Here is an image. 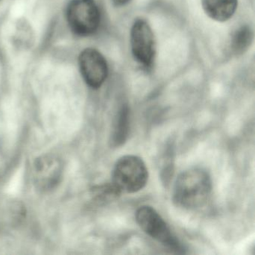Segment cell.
Wrapping results in <instances>:
<instances>
[{"instance_id":"52a82bcc","label":"cell","mask_w":255,"mask_h":255,"mask_svg":"<svg viewBox=\"0 0 255 255\" xmlns=\"http://www.w3.org/2000/svg\"><path fill=\"white\" fill-rule=\"evenodd\" d=\"M79 66L85 82L89 87L97 89L107 80L108 66L103 55L93 48H87L80 53Z\"/></svg>"},{"instance_id":"9c48e42d","label":"cell","mask_w":255,"mask_h":255,"mask_svg":"<svg viewBox=\"0 0 255 255\" xmlns=\"http://www.w3.org/2000/svg\"><path fill=\"white\" fill-rule=\"evenodd\" d=\"M130 125V115L128 106L124 105L119 110L115 122L113 133L111 135V142L113 147H120L125 144L129 135Z\"/></svg>"},{"instance_id":"6da1fadb","label":"cell","mask_w":255,"mask_h":255,"mask_svg":"<svg viewBox=\"0 0 255 255\" xmlns=\"http://www.w3.org/2000/svg\"><path fill=\"white\" fill-rule=\"evenodd\" d=\"M212 192V180L201 168L186 170L177 177L173 189V201L177 207L195 210L203 207Z\"/></svg>"},{"instance_id":"30bf717a","label":"cell","mask_w":255,"mask_h":255,"mask_svg":"<svg viewBox=\"0 0 255 255\" xmlns=\"http://www.w3.org/2000/svg\"><path fill=\"white\" fill-rule=\"evenodd\" d=\"M253 31L249 26H242L236 31L231 40V50L235 55H241L249 49L253 41Z\"/></svg>"},{"instance_id":"8992f818","label":"cell","mask_w":255,"mask_h":255,"mask_svg":"<svg viewBox=\"0 0 255 255\" xmlns=\"http://www.w3.org/2000/svg\"><path fill=\"white\" fill-rule=\"evenodd\" d=\"M131 49L135 60L145 68L151 66L156 54L154 35L143 19L134 22L130 32Z\"/></svg>"},{"instance_id":"5b68a950","label":"cell","mask_w":255,"mask_h":255,"mask_svg":"<svg viewBox=\"0 0 255 255\" xmlns=\"http://www.w3.org/2000/svg\"><path fill=\"white\" fill-rule=\"evenodd\" d=\"M63 174V162L59 156L52 153L39 156L32 165L34 185L43 192L56 189L60 184Z\"/></svg>"},{"instance_id":"ba28073f","label":"cell","mask_w":255,"mask_h":255,"mask_svg":"<svg viewBox=\"0 0 255 255\" xmlns=\"http://www.w3.org/2000/svg\"><path fill=\"white\" fill-rule=\"evenodd\" d=\"M209 17L219 22L229 20L237 8V0H201Z\"/></svg>"},{"instance_id":"8fae6325","label":"cell","mask_w":255,"mask_h":255,"mask_svg":"<svg viewBox=\"0 0 255 255\" xmlns=\"http://www.w3.org/2000/svg\"><path fill=\"white\" fill-rule=\"evenodd\" d=\"M130 1L131 0H113V2L116 6H123L129 3Z\"/></svg>"},{"instance_id":"7a4b0ae2","label":"cell","mask_w":255,"mask_h":255,"mask_svg":"<svg viewBox=\"0 0 255 255\" xmlns=\"http://www.w3.org/2000/svg\"><path fill=\"white\" fill-rule=\"evenodd\" d=\"M148 176V170L142 159L127 155L116 162L111 183L121 195L135 193L146 186Z\"/></svg>"},{"instance_id":"3957f363","label":"cell","mask_w":255,"mask_h":255,"mask_svg":"<svg viewBox=\"0 0 255 255\" xmlns=\"http://www.w3.org/2000/svg\"><path fill=\"white\" fill-rule=\"evenodd\" d=\"M135 221L141 229L153 240L175 253H184L178 239L153 207L141 206L135 212Z\"/></svg>"},{"instance_id":"277c9868","label":"cell","mask_w":255,"mask_h":255,"mask_svg":"<svg viewBox=\"0 0 255 255\" xmlns=\"http://www.w3.org/2000/svg\"><path fill=\"white\" fill-rule=\"evenodd\" d=\"M66 13L71 31L79 36L92 35L99 27L101 15L95 0H72Z\"/></svg>"}]
</instances>
